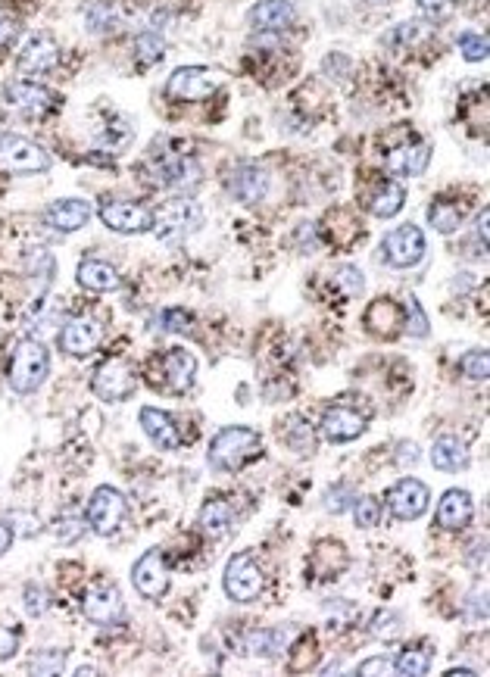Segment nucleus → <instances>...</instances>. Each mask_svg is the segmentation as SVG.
Returning <instances> with one entry per match:
<instances>
[{"label": "nucleus", "instance_id": "nucleus-37", "mask_svg": "<svg viewBox=\"0 0 490 677\" xmlns=\"http://www.w3.org/2000/svg\"><path fill=\"white\" fill-rule=\"evenodd\" d=\"M353 522H356V528L381 525V503L375 497H363L359 503H353Z\"/></svg>", "mask_w": 490, "mask_h": 677}, {"label": "nucleus", "instance_id": "nucleus-34", "mask_svg": "<svg viewBox=\"0 0 490 677\" xmlns=\"http://www.w3.org/2000/svg\"><path fill=\"white\" fill-rule=\"evenodd\" d=\"M369 634L378 637V640H384V643H391V640H397L403 634V618L394 609H381L369 621Z\"/></svg>", "mask_w": 490, "mask_h": 677}, {"label": "nucleus", "instance_id": "nucleus-26", "mask_svg": "<svg viewBox=\"0 0 490 677\" xmlns=\"http://www.w3.org/2000/svg\"><path fill=\"white\" fill-rule=\"evenodd\" d=\"M431 465L441 468V472H462V468L469 465V450L459 437L444 434V437H437L431 447Z\"/></svg>", "mask_w": 490, "mask_h": 677}, {"label": "nucleus", "instance_id": "nucleus-45", "mask_svg": "<svg viewBox=\"0 0 490 677\" xmlns=\"http://www.w3.org/2000/svg\"><path fill=\"white\" fill-rule=\"evenodd\" d=\"M350 503H353V490L347 487V484H338V487H331L328 490V509L338 515V512H344V509H350Z\"/></svg>", "mask_w": 490, "mask_h": 677}, {"label": "nucleus", "instance_id": "nucleus-29", "mask_svg": "<svg viewBox=\"0 0 490 677\" xmlns=\"http://www.w3.org/2000/svg\"><path fill=\"white\" fill-rule=\"evenodd\" d=\"M79 284L88 291H116L119 272L103 259H85V263H79Z\"/></svg>", "mask_w": 490, "mask_h": 677}, {"label": "nucleus", "instance_id": "nucleus-11", "mask_svg": "<svg viewBox=\"0 0 490 677\" xmlns=\"http://www.w3.org/2000/svg\"><path fill=\"white\" fill-rule=\"evenodd\" d=\"M216 88H219V75L213 69H203V66L175 69L169 85H166V91L175 100H206Z\"/></svg>", "mask_w": 490, "mask_h": 677}, {"label": "nucleus", "instance_id": "nucleus-28", "mask_svg": "<svg viewBox=\"0 0 490 677\" xmlns=\"http://www.w3.org/2000/svg\"><path fill=\"white\" fill-rule=\"evenodd\" d=\"M366 325L372 334L394 337L403 328V306H397L394 300H375L366 312Z\"/></svg>", "mask_w": 490, "mask_h": 677}, {"label": "nucleus", "instance_id": "nucleus-27", "mask_svg": "<svg viewBox=\"0 0 490 677\" xmlns=\"http://www.w3.org/2000/svg\"><path fill=\"white\" fill-rule=\"evenodd\" d=\"M197 525H200V531L206 537L219 540V537H225L231 531V525H235V509H231L228 500H210V503L200 509Z\"/></svg>", "mask_w": 490, "mask_h": 677}, {"label": "nucleus", "instance_id": "nucleus-7", "mask_svg": "<svg viewBox=\"0 0 490 677\" xmlns=\"http://www.w3.org/2000/svg\"><path fill=\"white\" fill-rule=\"evenodd\" d=\"M94 394L107 403H122L135 394L138 387V378H135V369L128 366L125 359H107L103 366L94 372Z\"/></svg>", "mask_w": 490, "mask_h": 677}, {"label": "nucleus", "instance_id": "nucleus-38", "mask_svg": "<svg viewBox=\"0 0 490 677\" xmlns=\"http://www.w3.org/2000/svg\"><path fill=\"white\" fill-rule=\"evenodd\" d=\"M153 328L157 331H169V334H178V331H191V316L185 309H163L157 319H153Z\"/></svg>", "mask_w": 490, "mask_h": 677}, {"label": "nucleus", "instance_id": "nucleus-5", "mask_svg": "<svg viewBox=\"0 0 490 677\" xmlns=\"http://www.w3.org/2000/svg\"><path fill=\"white\" fill-rule=\"evenodd\" d=\"M50 169V156L22 135H0V172L10 175H38Z\"/></svg>", "mask_w": 490, "mask_h": 677}, {"label": "nucleus", "instance_id": "nucleus-43", "mask_svg": "<svg viewBox=\"0 0 490 677\" xmlns=\"http://www.w3.org/2000/svg\"><path fill=\"white\" fill-rule=\"evenodd\" d=\"M63 653H57V649H44V653H38L35 659H32V671L35 674H57V671H63Z\"/></svg>", "mask_w": 490, "mask_h": 677}, {"label": "nucleus", "instance_id": "nucleus-35", "mask_svg": "<svg viewBox=\"0 0 490 677\" xmlns=\"http://www.w3.org/2000/svg\"><path fill=\"white\" fill-rule=\"evenodd\" d=\"M428 668H431V653H428V649H422V646H416V649H403V653L394 659V674H412V677H419V674H428Z\"/></svg>", "mask_w": 490, "mask_h": 677}, {"label": "nucleus", "instance_id": "nucleus-1", "mask_svg": "<svg viewBox=\"0 0 490 677\" xmlns=\"http://www.w3.org/2000/svg\"><path fill=\"white\" fill-rule=\"evenodd\" d=\"M260 453H263V437L260 434H256L253 428L231 425V428H222L213 437L210 465L216 468V472H238V468H244Z\"/></svg>", "mask_w": 490, "mask_h": 677}, {"label": "nucleus", "instance_id": "nucleus-17", "mask_svg": "<svg viewBox=\"0 0 490 677\" xmlns=\"http://www.w3.org/2000/svg\"><path fill=\"white\" fill-rule=\"evenodd\" d=\"M100 337H103L100 322L91 319V316H79V319L66 322V328L60 334V347L69 356H88L100 344Z\"/></svg>", "mask_w": 490, "mask_h": 677}, {"label": "nucleus", "instance_id": "nucleus-6", "mask_svg": "<svg viewBox=\"0 0 490 677\" xmlns=\"http://www.w3.org/2000/svg\"><path fill=\"white\" fill-rule=\"evenodd\" d=\"M128 518V500L116 487H97L88 503V528L100 537H113Z\"/></svg>", "mask_w": 490, "mask_h": 677}, {"label": "nucleus", "instance_id": "nucleus-15", "mask_svg": "<svg viewBox=\"0 0 490 677\" xmlns=\"http://www.w3.org/2000/svg\"><path fill=\"white\" fill-rule=\"evenodd\" d=\"M82 609H85V618L94 621V624H100V628L122 621V615H125L122 593L113 584H97V587H91Z\"/></svg>", "mask_w": 490, "mask_h": 677}, {"label": "nucleus", "instance_id": "nucleus-47", "mask_svg": "<svg viewBox=\"0 0 490 677\" xmlns=\"http://www.w3.org/2000/svg\"><path fill=\"white\" fill-rule=\"evenodd\" d=\"M356 674H394V659H391V656H375V659H366L363 665L356 668Z\"/></svg>", "mask_w": 490, "mask_h": 677}, {"label": "nucleus", "instance_id": "nucleus-36", "mask_svg": "<svg viewBox=\"0 0 490 677\" xmlns=\"http://www.w3.org/2000/svg\"><path fill=\"white\" fill-rule=\"evenodd\" d=\"M163 54H166V44H163V38H157L153 32L141 35V38H138V44H135V57H138V63H141V66L160 63V60H163Z\"/></svg>", "mask_w": 490, "mask_h": 677}, {"label": "nucleus", "instance_id": "nucleus-16", "mask_svg": "<svg viewBox=\"0 0 490 677\" xmlns=\"http://www.w3.org/2000/svg\"><path fill=\"white\" fill-rule=\"evenodd\" d=\"M363 431H366V419L356 409L331 406L322 415V437L331 440V444H347V440H356Z\"/></svg>", "mask_w": 490, "mask_h": 677}, {"label": "nucleus", "instance_id": "nucleus-21", "mask_svg": "<svg viewBox=\"0 0 490 677\" xmlns=\"http://www.w3.org/2000/svg\"><path fill=\"white\" fill-rule=\"evenodd\" d=\"M141 428L160 450H178V447H182V431H178L175 419L163 409L144 406L141 409Z\"/></svg>", "mask_w": 490, "mask_h": 677}, {"label": "nucleus", "instance_id": "nucleus-3", "mask_svg": "<svg viewBox=\"0 0 490 677\" xmlns=\"http://www.w3.org/2000/svg\"><path fill=\"white\" fill-rule=\"evenodd\" d=\"M200 222H203V210L194 203V200H166L160 210H157V216H153V234H157L160 241H166V244H178V241H185L188 234H194L197 228H200Z\"/></svg>", "mask_w": 490, "mask_h": 677}, {"label": "nucleus", "instance_id": "nucleus-32", "mask_svg": "<svg viewBox=\"0 0 490 677\" xmlns=\"http://www.w3.org/2000/svg\"><path fill=\"white\" fill-rule=\"evenodd\" d=\"M244 646L250 656H278V649L288 646V631H253Z\"/></svg>", "mask_w": 490, "mask_h": 677}, {"label": "nucleus", "instance_id": "nucleus-19", "mask_svg": "<svg viewBox=\"0 0 490 677\" xmlns=\"http://www.w3.org/2000/svg\"><path fill=\"white\" fill-rule=\"evenodd\" d=\"M91 216H94V210L88 200H57L44 210V222L63 234L85 228L91 222Z\"/></svg>", "mask_w": 490, "mask_h": 677}, {"label": "nucleus", "instance_id": "nucleus-46", "mask_svg": "<svg viewBox=\"0 0 490 677\" xmlns=\"http://www.w3.org/2000/svg\"><path fill=\"white\" fill-rule=\"evenodd\" d=\"M25 609H29L32 615H44L50 609V593L41 590V587H29L25 590Z\"/></svg>", "mask_w": 490, "mask_h": 677}, {"label": "nucleus", "instance_id": "nucleus-23", "mask_svg": "<svg viewBox=\"0 0 490 677\" xmlns=\"http://www.w3.org/2000/svg\"><path fill=\"white\" fill-rule=\"evenodd\" d=\"M475 515V503L469 490H447L441 506H437V525L444 531H459L472 522Z\"/></svg>", "mask_w": 490, "mask_h": 677}, {"label": "nucleus", "instance_id": "nucleus-40", "mask_svg": "<svg viewBox=\"0 0 490 677\" xmlns=\"http://www.w3.org/2000/svg\"><path fill=\"white\" fill-rule=\"evenodd\" d=\"M403 316H409V319H403V328H406L412 337H425V334H428V319H425V312H422V306H419L416 297H409V300H406Z\"/></svg>", "mask_w": 490, "mask_h": 677}, {"label": "nucleus", "instance_id": "nucleus-52", "mask_svg": "<svg viewBox=\"0 0 490 677\" xmlns=\"http://www.w3.org/2000/svg\"><path fill=\"white\" fill-rule=\"evenodd\" d=\"M366 4H378V0H366Z\"/></svg>", "mask_w": 490, "mask_h": 677}, {"label": "nucleus", "instance_id": "nucleus-9", "mask_svg": "<svg viewBox=\"0 0 490 677\" xmlns=\"http://www.w3.org/2000/svg\"><path fill=\"white\" fill-rule=\"evenodd\" d=\"M100 222L119 234H141V231H150L153 213L132 200H107L100 206Z\"/></svg>", "mask_w": 490, "mask_h": 677}, {"label": "nucleus", "instance_id": "nucleus-42", "mask_svg": "<svg viewBox=\"0 0 490 677\" xmlns=\"http://www.w3.org/2000/svg\"><path fill=\"white\" fill-rule=\"evenodd\" d=\"M85 525H88V522H82V515H63V518H57L54 534H57L63 543H72V540H79V537L85 534Z\"/></svg>", "mask_w": 490, "mask_h": 677}, {"label": "nucleus", "instance_id": "nucleus-30", "mask_svg": "<svg viewBox=\"0 0 490 677\" xmlns=\"http://www.w3.org/2000/svg\"><path fill=\"white\" fill-rule=\"evenodd\" d=\"M278 437L285 440L294 453H309L316 447V434H313V428H309L306 419H300V415H291L288 425L278 428Z\"/></svg>", "mask_w": 490, "mask_h": 677}, {"label": "nucleus", "instance_id": "nucleus-22", "mask_svg": "<svg viewBox=\"0 0 490 677\" xmlns=\"http://www.w3.org/2000/svg\"><path fill=\"white\" fill-rule=\"evenodd\" d=\"M297 19V7L291 0H260L253 10H250V25L256 32H281L294 25Z\"/></svg>", "mask_w": 490, "mask_h": 677}, {"label": "nucleus", "instance_id": "nucleus-2", "mask_svg": "<svg viewBox=\"0 0 490 677\" xmlns=\"http://www.w3.org/2000/svg\"><path fill=\"white\" fill-rule=\"evenodd\" d=\"M50 375V353L41 341L35 337H25V341L16 344L10 369H7V381L16 394H32L38 390Z\"/></svg>", "mask_w": 490, "mask_h": 677}, {"label": "nucleus", "instance_id": "nucleus-12", "mask_svg": "<svg viewBox=\"0 0 490 677\" xmlns=\"http://www.w3.org/2000/svg\"><path fill=\"white\" fill-rule=\"evenodd\" d=\"M54 94L35 82H13L4 91V107L16 116H44L47 110H54Z\"/></svg>", "mask_w": 490, "mask_h": 677}, {"label": "nucleus", "instance_id": "nucleus-48", "mask_svg": "<svg viewBox=\"0 0 490 677\" xmlns=\"http://www.w3.org/2000/svg\"><path fill=\"white\" fill-rule=\"evenodd\" d=\"M16 649H19V634H16V631H7V628H0V662L13 659V656H16Z\"/></svg>", "mask_w": 490, "mask_h": 677}, {"label": "nucleus", "instance_id": "nucleus-4", "mask_svg": "<svg viewBox=\"0 0 490 677\" xmlns=\"http://www.w3.org/2000/svg\"><path fill=\"white\" fill-rule=\"evenodd\" d=\"M222 587H225V593H228V600H235V603H253V600H260V593H263V587H266L263 568L256 565V559H253L250 553L231 556L228 565H225Z\"/></svg>", "mask_w": 490, "mask_h": 677}, {"label": "nucleus", "instance_id": "nucleus-13", "mask_svg": "<svg viewBox=\"0 0 490 677\" xmlns=\"http://www.w3.org/2000/svg\"><path fill=\"white\" fill-rule=\"evenodd\" d=\"M132 581H135L138 593L147 596V600H157V596H163L169 590V565H166L163 553L160 550H147L132 568Z\"/></svg>", "mask_w": 490, "mask_h": 677}, {"label": "nucleus", "instance_id": "nucleus-31", "mask_svg": "<svg viewBox=\"0 0 490 677\" xmlns=\"http://www.w3.org/2000/svg\"><path fill=\"white\" fill-rule=\"evenodd\" d=\"M403 200H406V191L397 185V181H384L381 185V191L372 197V216H378V219H391V216H397L400 210H403Z\"/></svg>", "mask_w": 490, "mask_h": 677}, {"label": "nucleus", "instance_id": "nucleus-49", "mask_svg": "<svg viewBox=\"0 0 490 677\" xmlns=\"http://www.w3.org/2000/svg\"><path fill=\"white\" fill-rule=\"evenodd\" d=\"M16 35H19V22H16L7 10H0V47L10 44Z\"/></svg>", "mask_w": 490, "mask_h": 677}, {"label": "nucleus", "instance_id": "nucleus-50", "mask_svg": "<svg viewBox=\"0 0 490 677\" xmlns=\"http://www.w3.org/2000/svg\"><path fill=\"white\" fill-rule=\"evenodd\" d=\"M10 543H13V531H10L7 522H0V556L10 550Z\"/></svg>", "mask_w": 490, "mask_h": 677}, {"label": "nucleus", "instance_id": "nucleus-8", "mask_svg": "<svg viewBox=\"0 0 490 677\" xmlns=\"http://www.w3.org/2000/svg\"><path fill=\"white\" fill-rule=\"evenodd\" d=\"M381 250H384V259H388L391 266L409 269V266L422 263V256H425V234L416 225H400V228H394L388 234V238H384Z\"/></svg>", "mask_w": 490, "mask_h": 677}, {"label": "nucleus", "instance_id": "nucleus-14", "mask_svg": "<svg viewBox=\"0 0 490 677\" xmlns=\"http://www.w3.org/2000/svg\"><path fill=\"white\" fill-rule=\"evenodd\" d=\"M153 185L160 188H175V191H185V188H194L197 178H200V166L191 160V156H182V153H172V156H163V160L153 166Z\"/></svg>", "mask_w": 490, "mask_h": 677}, {"label": "nucleus", "instance_id": "nucleus-44", "mask_svg": "<svg viewBox=\"0 0 490 677\" xmlns=\"http://www.w3.org/2000/svg\"><path fill=\"white\" fill-rule=\"evenodd\" d=\"M344 288V294L347 297H356V294H363V272L359 269H353V266H344L341 272H338V278H334Z\"/></svg>", "mask_w": 490, "mask_h": 677}, {"label": "nucleus", "instance_id": "nucleus-25", "mask_svg": "<svg viewBox=\"0 0 490 677\" xmlns=\"http://www.w3.org/2000/svg\"><path fill=\"white\" fill-rule=\"evenodd\" d=\"M431 160V147L425 141H416V144H403V147H394L388 153V169L394 175H422L425 166Z\"/></svg>", "mask_w": 490, "mask_h": 677}, {"label": "nucleus", "instance_id": "nucleus-20", "mask_svg": "<svg viewBox=\"0 0 490 677\" xmlns=\"http://www.w3.org/2000/svg\"><path fill=\"white\" fill-rule=\"evenodd\" d=\"M160 375H163V384L172 390V394H185V390H191V384H194L197 359L188 350H169L160 359Z\"/></svg>", "mask_w": 490, "mask_h": 677}, {"label": "nucleus", "instance_id": "nucleus-51", "mask_svg": "<svg viewBox=\"0 0 490 677\" xmlns=\"http://www.w3.org/2000/svg\"><path fill=\"white\" fill-rule=\"evenodd\" d=\"M419 4L425 7V10H431V13H437V10H447L453 0H419Z\"/></svg>", "mask_w": 490, "mask_h": 677}, {"label": "nucleus", "instance_id": "nucleus-33", "mask_svg": "<svg viewBox=\"0 0 490 677\" xmlns=\"http://www.w3.org/2000/svg\"><path fill=\"white\" fill-rule=\"evenodd\" d=\"M428 219L441 234H453L462 222V206H456L450 200H434L428 206Z\"/></svg>", "mask_w": 490, "mask_h": 677}, {"label": "nucleus", "instance_id": "nucleus-39", "mask_svg": "<svg viewBox=\"0 0 490 677\" xmlns=\"http://www.w3.org/2000/svg\"><path fill=\"white\" fill-rule=\"evenodd\" d=\"M459 369H462V375L472 378V381H484V378H487V372H490L487 350H469L466 356H462Z\"/></svg>", "mask_w": 490, "mask_h": 677}, {"label": "nucleus", "instance_id": "nucleus-10", "mask_svg": "<svg viewBox=\"0 0 490 677\" xmlns=\"http://www.w3.org/2000/svg\"><path fill=\"white\" fill-rule=\"evenodd\" d=\"M428 500H431V490L419 478H400L388 490V506L400 522H416L419 515H425Z\"/></svg>", "mask_w": 490, "mask_h": 677}, {"label": "nucleus", "instance_id": "nucleus-24", "mask_svg": "<svg viewBox=\"0 0 490 677\" xmlns=\"http://www.w3.org/2000/svg\"><path fill=\"white\" fill-rule=\"evenodd\" d=\"M266 191H269V175L263 169H256V166H241V169L231 172V178H228V194L235 200H241V203L263 200Z\"/></svg>", "mask_w": 490, "mask_h": 677}, {"label": "nucleus", "instance_id": "nucleus-18", "mask_svg": "<svg viewBox=\"0 0 490 677\" xmlns=\"http://www.w3.org/2000/svg\"><path fill=\"white\" fill-rule=\"evenodd\" d=\"M57 63H60V44L47 35H35L19 54V69L25 75H44L50 69H57Z\"/></svg>", "mask_w": 490, "mask_h": 677}, {"label": "nucleus", "instance_id": "nucleus-41", "mask_svg": "<svg viewBox=\"0 0 490 677\" xmlns=\"http://www.w3.org/2000/svg\"><path fill=\"white\" fill-rule=\"evenodd\" d=\"M459 50H462V57L472 63L487 60V38L478 32H466V35H459Z\"/></svg>", "mask_w": 490, "mask_h": 677}]
</instances>
